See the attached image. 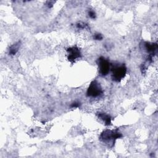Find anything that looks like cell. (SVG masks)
<instances>
[{"instance_id":"obj_1","label":"cell","mask_w":158,"mask_h":158,"mask_svg":"<svg viewBox=\"0 0 158 158\" xmlns=\"http://www.w3.org/2000/svg\"><path fill=\"white\" fill-rule=\"evenodd\" d=\"M112 71V78L115 82H120L125 77L127 73V68L124 64H113L111 67Z\"/></svg>"},{"instance_id":"obj_2","label":"cell","mask_w":158,"mask_h":158,"mask_svg":"<svg viewBox=\"0 0 158 158\" xmlns=\"http://www.w3.org/2000/svg\"><path fill=\"white\" fill-rule=\"evenodd\" d=\"M103 91L99 83L96 80L93 81L89 85L87 92V96L88 97L97 98L101 95Z\"/></svg>"},{"instance_id":"obj_3","label":"cell","mask_w":158,"mask_h":158,"mask_svg":"<svg viewBox=\"0 0 158 158\" xmlns=\"http://www.w3.org/2000/svg\"><path fill=\"white\" fill-rule=\"evenodd\" d=\"M120 137H122V134L117 130H106L104 131L100 135V140L104 143H108L110 141H115Z\"/></svg>"},{"instance_id":"obj_4","label":"cell","mask_w":158,"mask_h":158,"mask_svg":"<svg viewBox=\"0 0 158 158\" xmlns=\"http://www.w3.org/2000/svg\"><path fill=\"white\" fill-rule=\"evenodd\" d=\"M98 66L99 74L102 76H106L109 73L110 64L109 61L104 57H100L98 59Z\"/></svg>"},{"instance_id":"obj_5","label":"cell","mask_w":158,"mask_h":158,"mask_svg":"<svg viewBox=\"0 0 158 158\" xmlns=\"http://www.w3.org/2000/svg\"><path fill=\"white\" fill-rule=\"evenodd\" d=\"M68 59L71 62H75L77 59L81 57V52L80 50L77 47H72L67 50Z\"/></svg>"},{"instance_id":"obj_6","label":"cell","mask_w":158,"mask_h":158,"mask_svg":"<svg viewBox=\"0 0 158 158\" xmlns=\"http://www.w3.org/2000/svg\"><path fill=\"white\" fill-rule=\"evenodd\" d=\"M98 117L101 119L105 123L106 125H109L111 124V117L110 115L104 113H99Z\"/></svg>"},{"instance_id":"obj_7","label":"cell","mask_w":158,"mask_h":158,"mask_svg":"<svg viewBox=\"0 0 158 158\" xmlns=\"http://www.w3.org/2000/svg\"><path fill=\"white\" fill-rule=\"evenodd\" d=\"M19 46H20L19 43H15L10 46V48H9V54L10 55H14L16 54V52H17L19 48Z\"/></svg>"},{"instance_id":"obj_8","label":"cell","mask_w":158,"mask_h":158,"mask_svg":"<svg viewBox=\"0 0 158 158\" xmlns=\"http://www.w3.org/2000/svg\"><path fill=\"white\" fill-rule=\"evenodd\" d=\"M88 15H89V17H91L92 19H94V18L96 17V13H95V12H94V10H89Z\"/></svg>"},{"instance_id":"obj_9","label":"cell","mask_w":158,"mask_h":158,"mask_svg":"<svg viewBox=\"0 0 158 158\" xmlns=\"http://www.w3.org/2000/svg\"><path fill=\"white\" fill-rule=\"evenodd\" d=\"M93 37H94V39L96 40H101L103 39L102 35L100 34H98V33L94 34Z\"/></svg>"},{"instance_id":"obj_10","label":"cell","mask_w":158,"mask_h":158,"mask_svg":"<svg viewBox=\"0 0 158 158\" xmlns=\"http://www.w3.org/2000/svg\"><path fill=\"white\" fill-rule=\"evenodd\" d=\"M86 26L87 25H85V24L84 23H79L77 25V27L79 29H85Z\"/></svg>"},{"instance_id":"obj_11","label":"cell","mask_w":158,"mask_h":158,"mask_svg":"<svg viewBox=\"0 0 158 158\" xmlns=\"http://www.w3.org/2000/svg\"><path fill=\"white\" fill-rule=\"evenodd\" d=\"M79 106H80V103H77V102H75V103H72L71 107H72V108H76L79 107Z\"/></svg>"}]
</instances>
